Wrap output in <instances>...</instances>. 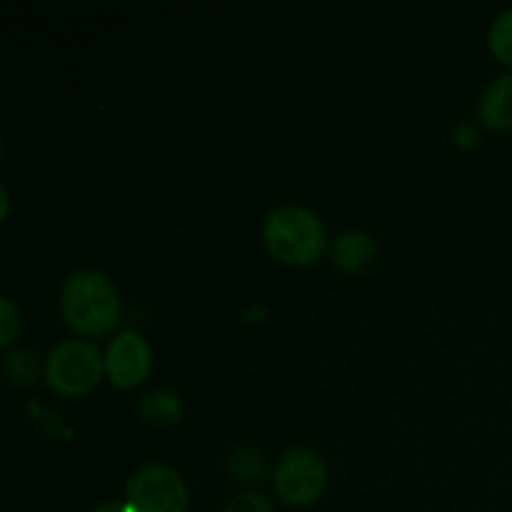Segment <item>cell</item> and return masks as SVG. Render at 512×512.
<instances>
[{
  "mask_svg": "<svg viewBox=\"0 0 512 512\" xmlns=\"http://www.w3.org/2000/svg\"><path fill=\"white\" fill-rule=\"evenodd\" d=\"M60 315L78 335L113 333L123 315L118 288L103 270H78L60 288Z\"/></svg>",
  "mask_w": 512,
  "mask_h": 512,
  "instance_id": "1",
  "label": "cell"
},
{
  "mask_svg": "<svg viewBox=\"0 0 512 512\" xmlns=\"http://www.w3.org/2000/svg\"><path fill=\"white\" fill-rule=\"evenodd\" d=\"M263 240L273 258L295 268L318 263L320 255L328 250L323 220L300 205H283L273 210L263 225Z\"/></svg>",
  "mask_w": 512,
  "mask_h": 512,
  "instance_id": "2",
  "label": "cell"
},
{
  "mask_svg": "<svg viewBox=\"0 0 512 512\" xmlns=\"http://www.w3.org/2000/svg\"><path fill=\"white\" fill-rule=\"evenodd\" d=\"M103 375V353L90 340H63L45 358L43 380L60 398H83L93 393Z\"/></svg>",
  "mask_w": 512,
  "mask_h": 512,
  "instance_id": "3",
  "label": "cell"
},
{
  "mask_svg": "<svg viewBox=\"0 0 512 512\" xmlns=\"http://www.w3.org/2000/svg\"><path fill=\"white\" fill-rule=\"evenodd\" d=\"M125 505L130 512H188L190 493L178 470L148 463L128 480Z\"/></svg>",
  "mask_w": 512,
  "mask_h": 512,
  "instance_id": "4",
  "label": "cell"
},
{
  "mask_svg": "<svg viewBox=\"0 0 512 512\" xmlns=\"http://www.w3.org/2000/svg\"><path fill=\"white\" fill-rule=\"evenodd\" d=\"M273 488L275 495L293 508H308L318 503L328 488L325 460L310 448L290 450L275 465Z\"/></svg>",
  "mask_w": 512,
  "mask_h": 512,
  "instance_id": "5",
  "label": "cell"
},
{
  "mask_svg": "<svg viewBox=\"0 0 512 512\" xmlns=\"http://www.w3.org/2000/svg\"><path fill=\"white\" fill-rule=\"evenodd\" d=\"M103 365L115 388H138L153 370V348L138 330H123L105 348Z\"/></svg>",
  "mask_w": 512,
  "mask_h": 512,
  "instance_id": "6",
  "label": "cell"
},
{
  "mask_svg": "<svg viewBox=\"0 0 512 512\" xmlns=\"http://www.w3.org/2000/svg\"><path fill=\"white\" fill-rule=\"evenodd\" d=\"M480 123L495 133H508L512 130V73L495 78L483 90L478 103Z\"/></svg>",
  "mask_w": 512,
  "mask_h": 512,
  "instance_id": "7",
  "label": "cell"
},
{
  "mask_svg": "<svg viewBox=\"0 0 512 512\" xmlns=\"http://www.w3.org/2000/svg\"><path fill=\"white\" fill-rule=\"evenodd\" d=\"M333 260L345 273H363L378 260V243H375L373 235L348 230V233L335 238Z\"/></svg>",
  "mask_w": 512,
  "mask_h": 512,
  "instance_id": "8",
  "label": "cell"
},
{
  "mask_svg": "<svg viewBox=\"0 0 512 512\" xmlns=\"http://www.w3.org/2000/svg\"><path fill=\"white\" fill-rule=\"evenodd\" d=\"M43 373L45 363L38 358V353H33V350L28 348L10 350L3 358V365H0V375H3L8 383L18 385V388H28V385H33Z\"/></svg>",
  "mask_w": 512,
  "mask_h": 512,
  "instance_id": "9",
  "label": "cell"
},
{
  "mask_svg": "<svg viewBox=\"0 0 512 512\" xmlns=\"http://www.w3.org/2000/svg\"><path fill=\"white\" fill-rule=\"evenodd\" d=\"M140 415L155 425H175L183 418V403L168 390H153L140 398Z\"/></svg>",
  "mask_w": 512,
  "mask_h": 512,
  "instance_id": "10",
  "label": "cell"
},
{
  "mask_svg": "<svg viewBox=\"0 0 512 512\" xmlns=\"http://www.w3.org/2000/svg\"><path fill=\"white\" fill-rule=\"evenodd\" d=\"M228 470L238 483H255L265 475L268 470V460H265L263 453L253 448H240L230 455Z\"/></svg>",
  "mask_w": 512,
  "mask_h": 512,
  "instance_id": "11",
  "label": "cell"
},
{
  "mask_svg": "<svg viewBox=\"0 0 512 512\" xmlns=\"http://www.w3.org/2000/svg\"><path fill=\"white\" fill-rule=\"evenodd\" d=\"M488 43L490 53H493L500 63L512 68V8L500 13L498 18H495V23L490 25Z\"/></svg>",
  "mask_w": 512,
  "mask_h": 512,
  "instance_id": "12",
  "label": "cell"
},
{
  "mask_svg": "<svg viewBox=\"0 0 512 512\" xmlns=\"http://www.w3.org/2000/svg\"><path fill=\"white\" fill-rule=\"evenodd\" d=\"M23 333V315L20 308L8 298L0 295V350L10 348Z\"/></svg>",
  "mask_w": 512,
  "mask_h": 512,
  "instance_id": "13",
  "label": "cell"
},
{
  "mask_svg": "<svg viewBox=\"0 0 512 512\" xmlns=\"http://www.w3.org/2000/svg\"><path fill=\"white\" fill-rule=\"evenodd\" d=\"M223 512H275V508L263 493H240L225 505Z\"/></svg>",
  "mask_w": 512,
  "mask_h": 512,
  "instance_id": "14",
  "label": "cell"
},
{
  "mask_svg": "<svg viewBox=\"0 0 512 512\" xmlns=\"http://www.w3.org/2000/svg\"><path fill=\"white\" fill-rule=\"evenodd\" d=\"M455 138H458L463 145H473L480 140V133L478 130H473V125H460L458 133H455Z\"/></svg>",
  "mask_w": 512,
  "mask_h": 512,
  "instance_id": "15",
  "label": "cell"
},
{
  "mask_svg": "<svg viewBox=\"0 0 512 512\" xmlns=\"http://www.w3.org/2000/svg\"><path fill=\"white\" fill-rule=\"evenodd\" d=\"M93 512H130V510L128 505H125V500H105V503H100Z\"/></svg>",
  "mask_w": 512,
  "mask_h": 512,
  "instance_id": "16",
  "label": "cell"
},
{
  "mask_svg": "<svg viewBox=\"0 0 512 512\" xmlns=\"http://www.w3.org/2000/svg\"><path fill=\"white\" fill-rule=\"evenodd\" d=\"M8 213H10V193L5 190V185L0 183V225L5 223Z\"/></svg>",
  "mask_w": 512,
  "mask_h": 512,
  "instance_id": "17",
  "label": "cell"
},
{
  "mask_svg": "<svg viewBox=\"0 0 512 512\" xmlns=\"http://www.w3.org/2000/svg\"><path fill=\"white\" fill-rule=\"evenodd\" d=\"M0 158H3V143H0Z\"/></svg>",
  "mask_w": 512,
  "mask_h": 512,
  "instance_id": "18",
  "label": "cell"
}]
</instances>
